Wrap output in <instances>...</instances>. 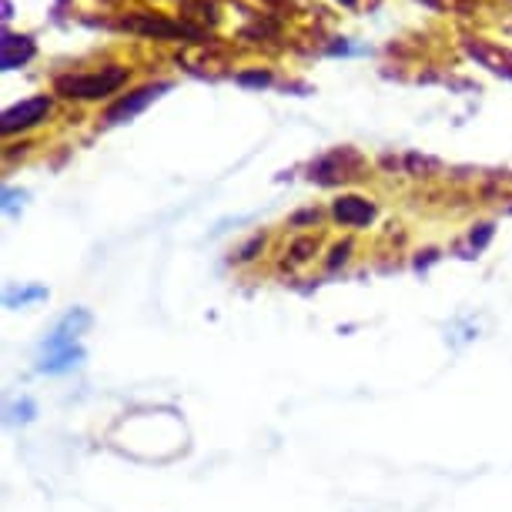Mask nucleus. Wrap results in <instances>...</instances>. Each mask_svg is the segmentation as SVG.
Instances as JSON below:
<instances>
[{"instance_id": "6", "label": "nucleus", "mask_w": 512, "mask_h": 512, "mask_svg": "<svg viewBox=\"0 0 512 512\" xmlns=\"http://www.w3.org/2000/svg\"><path fill=\"white\" fill-rule=\"evenodd\" d=\"M375 205L369 198H362V195H338L332 201V218L338 221V225H345V228H365V225H372L375 221Z\"/></svg>"}, {"instance_id": "1", "label": "nucleus", "mask_w": 512, "mask_h": 512, "mask_svg": "<svg viewBox=\"0 0 512 512\" xmlns=\"http://www.w3.org/2000/svg\"><path fill=\"white\" fill-rule=\"evenodd\" d=\"M131 71L121 64L98 67V71H71V74H57L54 77V94L61 101H108L111 94H118L128 84Z\"/></svg>"}, {"instance_id": "16", "label": "nucleus", "mask_w": 512, "mask_h": 512, "mask_svg": "<svg viewBox=\"0 0 512 512\" xmlns=\"http://www.w3.org/2000/svg\"><path fill=\"white\" fill-rule=\"evenodd\" d=\"M262 248H265V235H255V238L248 241L245 248L238 251V258H235V262H251V258H255V255H258V251H262Z\"/></svg>"}, {"instance_id": "9", "label": "nucleus", "mask_w": 512, "mask_h": 512, "mask_svg": "<svg viewBox=\"0 0 512 512\" xmlns=\"http://www.w3.org/2000/svg\"><path fill=\"white\" fill-rule=\"evenodd\" d=\"M466 54L472 57V61H479L482 67H489L492 74L509 77V81H512V57L509 54H499L496 47H486L479 41H466Z\"/></svg>"}, {"instance_id": "15", "label": "nucleus", "mask_w": 512, "mask_h": 512, "mask_svg": "<svg viewBox=\"0 0 512 512\" xmlns=\"http://www.w3.org/2000/svg\"><path fill=\"white\" fill-rule=\"evenodd\" d=\"M292 255L298 258V262H308V258L315 255V238H298V241H292Z\"/></svg>"}, {"instance_id": "7", "label": "nucleus", "mask_w": 512, "mask_h": 512, "mask_svg": "<svg viewBox=\"0 0 512 512\" xmlns=\"http://www.w3.org/2000/svg\"><path fill=\"white\" fill-rule=\"evenodd\" d=\"M34 54H37L34 37L4 31V41H0V71H17L27 61H34Z\"/></svg>"}, {"instance_id": "11", "label": "nucleus", "mask_w": 512, "mask_h": 512, "mask_svg": "<svg viewBox=\"0 0 512 512\" xmlns=\"http://www.w3.org/2000/svg\"><path fill=\"white\" fill-rule=\"evenodd\" d=\"M235 84L241 88H251V91H265L275 84V74L268 71V67H248V71H238L235 74Z\"/></svg>"}, {"instance_id": "17", "label": "nucleus", "mask_w": 512, "mask_h": 512, "mask_svg": "<svg viewBox=\"0 0 512 512\" xmlns=\"http://www.w3.org/2000/svg\"><path fill=\"white\" fill-rule=\"evenodd\" d=\"M322 218V211L318 208H305V211H295L292 215V225L298 228V225H315V221Z\"/></svg>"}, {"instance_id": "18", "label": "nucleus", "mask_w": 512, "mask_h": 512, "mask_svg": "<svg viewBox=\"0 0 512 512\" xmlns=\"http://www.w3.org/2000/svg\"><path fill=\"white\" fill-rule=\"evenodd\" d=\"M349 251H352L349 241H345V245H335V248H332V258H328V268H338V265H342L345 258H349Z\"/></svg>"}, {"instance_id": "13", "label": "nucleus", "mask_w": 512, "mask_h": 512, "mask_svg": "<svg viewBox=\"0 0 512 512\" xmlns=\"http://www.w3.org/2000/svg\"><path fill=\"white\" fill-rule=\"evenodd\" d=\"M492 235H496V225L492 221H482V225H476L469 231V245H472V251H482L492 241Z\"/></svg>"}, {"instance_id": "21", "label": "nucleus", "mask_w": 512, "mask_h": 512, "mask_svg": "<svg viewBox=\"0 0 512 512\" xmlns=\"http://www.w3.org/2000/svg\"><path fill=\"white\" fill-rule=\"evenodd\" d=\"M425 7H432V11H442V0H422Z\"/></svg>"}, {"instance_id": "19", "label": "nucleus", "mask_w": 512, "mask_h": 512, "mask_svg": "<svg viewBox=\"0 0 512 512\" xmlns=\"http://www.w3.org/2000/svg\"><path fill=\"white\" fill-rule=\"evenodd\" d=\"M328 54L332 57H349V54H359L349 41H342V44H328Z\"/></svg>"}, {"instance_id": "2", "label": "nucleus", "mask_w": 512, "mask_h": 512, "mask_svg": "<svg viewBox=\"0 0 512 512\" xmlns=\"http://www.w3.org/2000/svg\"><path fill=\"white\" fill-rule=\"evenodd\" d=\"M124 27L141 37H154V41H191V44L205 41V31H198V27H191L185 21H168V17L158 14H134L124 21Z\"/></svg>"}, {"instance_id": "8", "label": "nucleus", "mask_w": 512, "mask_h": 512, "mask_svg": "<svg viewBox=\"0 0 512 512\" xmlns=\"http://www.w3.org/2000/svg\"><path fill=\"white\" fill-rule=\"evenodd\" d=\"M84 359H88V352H84L81 345H67V349L44 352V359L37 362V372H44V375H67V372H74Z\"/></svg>"}, {"instance_id": "4", "label": "nucleus", "mask_w": 512, "mask_h": 512, "mask_svg": "<svg viewBox=\"0 0 512 512\" xmlns=\"http://www.w3.org/2000/svg\"><path fill=\"white\" fill-rule=\"evenodd\" d=\"M54 111V98L51 94H37V98H27L21 104H14V108L4 111V118H0V131H4V138H14V134L21 131H31L37 124H44L51 118Z\"/></svg>"}, {"instance_id": "20", "label": "nucleus", "mask_w": 512, "mask_h": 512, "mask_svg": "<svg viewBox=\"0 0 512 512\" xmlns=\"http://www.w3.org/2000/svg\"><path fill=\"white\" fill-rule=\"evenodd\" d=\"M11 17H14V4L11 0H4V21H11Z\"/></svg>"}, {"instance_id": "14", "label": "nucleus", "mask_w": 512, "mask_h": 512, "mask_svg": "<svg viewBox=\"0 0 512 512\" xmlns=\"http://www.w3.org/2000/svg\"><path fill=\"white\" fill-rule=\"evenodd\" d=\"M7 412H11V422H14V419H21V422H31L34 415H37V405H34L31 399H21V402H17V405H11V409H7Z\"/></svg>"}, {"instance_id": "10", "label": "nucleus", "mask_w": 512, "mask_h": 512, "mask_svg": "<svg viewBox=\"0 0 512 512\" xmlns=\"http://www.w3.org/2000/svg\"><path fill=\"white\" fill-rule=\"evenodd\" d=\"M47 298H51L47 285H14L4 292V308L17 312V308H31L37 302H47Z\"/></svg>"}, {"instance_id": "12", "label": "nucleus", "mask_w": 512, "mask_h": 512, "mask_svg": "<svg viewBox=\"0 0 512 512\" xmlns=\"http://www.w3.org/2000/svg\"><path fill=\"white\" fill-rule=\"evenodd\" d=\"M27 198H31V195H27L24 188H4V195H0V208H4L7 218H17L24 211Z\"/></svg>"}, {"instance_id": "22", "label": "nucleus", "mask_w": 512, "mask_h": 512, "mask_svg": "<svg viewBox=\"0 0 512 512\" xmlns=\"http://www.w3.org/2000/svg\"><path fill=\"white\" fill-rule=\"evenodd\" d=\"M335 4H342V7H359V0H335Z\"/></svg>"}, {"instance_id": "5", "label": "nucleus", "mask_w": 512, "mask_h": 512, "mask_svg": "<svg viewBox=\"0 0 512 512\" xmlns=\"http://www.w3.org/2000/svg\"><path fill=\"white\" fill-rule=\"evenodd\" d=\"M91 325H94V315L88 312V308H71V312H64L61 318H57V325L51 328V335L44 338L41 349L57 352V349H67V345H77Z\"/></svg>"}, {"instance_id": "3", "label": "nucleus", "mask_w": 512, "mask_h": 512, "mask_svg": "<svg viewBox=\"0 0 512 512\" xmlns=\"http://www.w3.org/2000/svg\"><path fill=\"white\" fill-rule=\"evenodd\" d=\"M164 91H171V81H151V84H141V88H134L128 94H121L118 101L108 104V111H104V124L114 128V124H128L131 118H138L144 108H151L154 101L161 98Z\"/></svg>"}]
</instances>
